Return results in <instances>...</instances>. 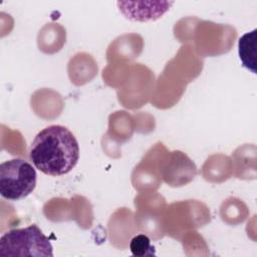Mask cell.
<instances>
[{"label":"cell","mask_w":257,"mask_h":257,"mask_svg":"<svg viewBox=\"0 0 257 257\" xmlns=\"http://www.w3.org/2000/svg\"><path fill=\"white\" fill-rule=\"evenodd\" d=\"M29 159L43 174L52 177L62 176L76 166L79 159V145L66 126L48 125L32 141Z\"/></svg>","instance_id":"obj_1"},{"label":"cell","mask_w":257,"mask_h":257,"mask_svg":"<svg viewBox=\"0 0 257 257\" xmlns=\"http://www.w3.org/2000/svg\"><path fill=\"white\" fill-rule=\"evenodd\" d=\"M0 256H53V247L40 228L30 226L12 229L0 238Z\"/></svg>","instance_id":"obj_2"},{"label":"cell","mask_w":257,"mask_h":257,"mask_svg":"<svg viewBox=\"0 0 257 257\" xmlns=\"http://www.w3.org/2000/svg\"><path fill=\"white\" fill-rule=\"evenodd\" d=\"M34 167L22 159H12L0 165V195L9 201H19L36 187Z\"/></svg>","instance_id":"obj_3"},{"label":"cell","mask_w":257,"mask_h":257,"mask_svg":"<svg viewBox=\"0 0 257 257\" xmlns=\"http://www.w3.org/2000/svg\"><path fill=\"white\" fill-rule=\"evenodd\" d=\"M255 41H256V29L244 34L238 43L239 57L244 67L256 73L255 62Z\"/></svg>","instance_id":"obj_4"},{"label":"cell","mask_w":257,"mask_h":257,"mask_svg":"<svg viewBox=\"0 0 257 257\" xmlns=\"http://www.w3.org/2000/svg\"><path fill=\"white\" fill-rule=\"evenodd\" d=\"M130 249L134 256L145 257L156 255L155 247L151 243V239L145 234L136 235L130 243Z\"/></svg>","instance_id":"obj_5"}]
</instances>
